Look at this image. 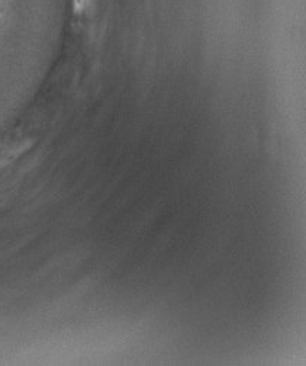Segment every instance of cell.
Here are the masks:
<instances>
[{
	"label": "cell",
	"mask_w": 306,
	"mask_h": 366,
	"mask_svg": "<svg viewBox=\"0 0 306 366\" xmlns=\"http://www.w3.org/2000/svg\"><path fill=\"white\" fill-rule=\"evenodd\" d=\"M93 0H73V8L76 14H84L86 11H89L92 6Z\"/></svg>",
	"instance_id": "6da1fadb"
}]
</instances>
